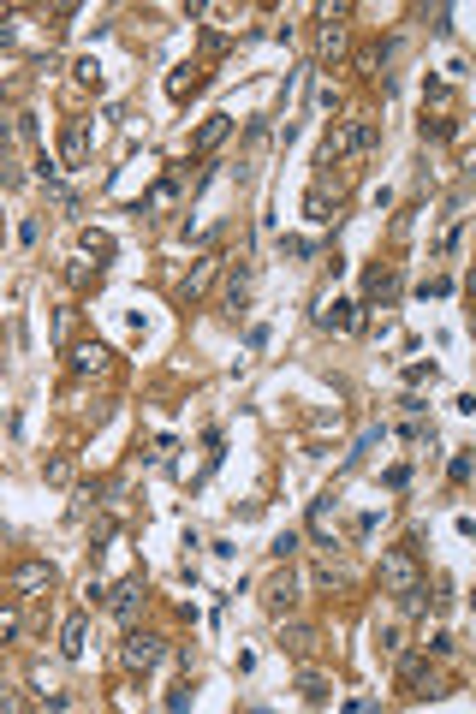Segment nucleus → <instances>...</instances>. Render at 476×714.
<instances>
[{
  "mask_svg": "<svg viewBox=\"0 0 476 714\" xmlns=\"http://www.w3.org/2000/svg\"><path fill=\"white\" fill-rule=\"evenodd\" d=\"M303 214H310L316 227H328V221H333V202H328V185H322V179L310 185V197H303Z\"/></svg>",
  "mask_w": 476,
  "mask_h": 714,
  "instance_id": "obj_18",
  "label": "nucleus"
},
{
  "mask_svg": "<svg viewBox=\"0 0 476 714\" xmlns=\"http://www.w3.org/2000/svg\"><path fill=\"white\" fill-rule=\"evenodd\" d=\"M393 292H399V268H369V280H363V304L393 298Z\"/></svg>",
  "mask_w": 476,
  "mask_h": 714,
  "instance_id": "obj_15",
  "label": "nucleus"
},
{
  "mask_svg": "<svg viewBox=\"0 0 476 714\" xmlns=\"http://www.w3.org/2000/svg\"><path fill=\"white\" fill-rule=\"evenodd\" d=\"M280 649H292V655H310V649H316V631L310 625H298V619H280Z\"/></svg>",
  "mask_w": 476,
  "mask_h": 714,
  "instance_id": "obj_17",
  "label": "nucleus"
},
{
  "mask_svg": "<svg viewBox=\"0 0 476 714\" xmlns=\"http://www.w3.org/2000/svg\"><path fill=\"white\" fill-rule=\"evenodd\" d=\"M13 589H18V596L54 589V566H48V559H18V566H13Z\"/></svg>",
  "mask_w": 476,
  "mask_h": 714,
  "instance_id": "obj_7",
  "label": "nucleus"
},
{
  "mask_svg": "<svg viewBox=\"0 0 476 714\" xmlns=\"http://www.w3.org/2000/svg\"><path fill=\"white\" fill-rule=\"evenodd\" d=\"M107 370H114V352L107 345H96V340L72 345V375H107Z\"/></svg>",
  "mask_w": 476,
  "mask_h": 714,
  "instance_id": "obj_8",
  "label": "nucleus"
},
{
  "mask_svg": "<svg viewBox=\"0 0 476 714\" xmlns=\"http://www.w3.org/2000/svg\"><path fill=\"white\" fill-rule=\"evenodd\" d=\"M161 655H167V643H161L155 631L126 625V643H119V667H126V672H155Z\"/></svg>",
  "mask_w": 476,
  "mask_h": 714,
  "instance_id": "obj_3",
  "label": "nucleus"
},
{
  "mask_svg": "<svg viewBox=\"0 0 476 714\" xmlns=\"http://www.w3.org/2000/svg\"><path fill=\"white\" fill-rule=\"evenodd\" d=\"M316 322H322L328 334H351V328L363 322V304H328V310H322Z\"/></svg>",
  "mask_w": 476,
  "mask_h": 714,
  "instance_id": "obj_13",
  "label": "nucleus"
},
{
  "mask_svg": "<svg viewBox=\"0 0 476 714\" xmlns=\"http://www.w3.org/2000/svg\"><path fill=\"white\" fill-rule=\"evenodd\" d=\"M423 584V566H417V542H399L381 554V589L387 596H411Z\"/></svg>",
  "mask_w": 476,
  "mask_h": 714,
  "instance_id": "obj_1",
  "label": "nucleus"
},
{
  "mask_svg": "<svg viewBox=\"0 0 476 714\" xmlns=\"http://www.w3.org/2000/svg\"><path fill=\"white\" fill-rule=\"evenodd\" d=\"M405 381H411V387H423V381H434V363H411V370H405Z\"/></svg>",
  "mask_w": 476,
  "mask_h": 714,
  "instance_id": "obj_28",
  "label": "nucleus"
},
{
  "mask_svg": "<svg viewBox=\"0 0 476 714\" xmlns=\"http://www.w3.org/2000/svg\"><path fill=\"white\" fill-rule=\"evenodd\" d=\"M119 536V518H96V524H89V548H107Z\"/></svg>",
  "mask_w": 476,
  "mask_h": 714,
  "instance_id": "obj_22",
  "label": "nucleus"
},
{
  "mask_svg": "<svg viewBox=\"0 0 476 714\" xmlns=\"http://www.w3.org/2000/svg\"><path fill=\"white\" fill-rule=\"evenodd\" d=\"M471 471H476V465H471V458H464V453H459V458H453V465H447V476H453V483H471Z\"/></svg>",
  "mask_w": 476,
  "mask_h": 714,
  "instance_id": "obj_27",
  "label": "nucleus"
},
{
  "mask_svg": "<svg viewBox=\"0 0 476 714\" xmlns=\"http://www.w3.org/2000/svg\"><path fill=\"white\" fill-rule=\"evenodd\" d=\"M399 685L411 691V697H441L447 679L429 667V655H399Z\"/></svg>",
  "mask_w": 476,
  "mask_h": 714,
  "instance_id": "obj_4",
  "label": "nucleus"
},
{
  "mask_svg": "<svg viewBox=\"0 0 476 714\" xmlns=\"http://www.w3.org/2000/svg\"><path fill=\"white\" fill-rule=\"evenodd\" d=\"M340 48H346V30L328 24V30H322V54H340Z\"/></svg>",
  "mask_w": 476,
  "mask_h": 714,
  "instance_id": "obj_25",
  "label": "nucleus"
},
{
  "mask_svg": "<svg viewBox=\"0 0 476 714\" xmlns=\"http://www.w3.org/2000/svg\"><path fill=\"white\" fill-rule=\"evenodd\" d=\"M191 89H197V71H191V66H179L173 78H167V96H173V101H185Z\"/></svg>",
  "mask_w": 476,
  "mask_h": 714,
  "instance_id": "obj_21",
  "label": "nucleus"
},
{
  "mask_svg": "<svg viewBox=\"0 0 476 714\" xmlns=\"http://www.w3.org/2000/svg\"><path fill=\"white\" fill-rule=\"evenodd\" d=\"M107 607H114V619H119V625H137V614L149 607L144 578H126V584H114V589H107Z\"/></svg>",
  "mask_w": 476,
  "mask_h": 714,
  "instance_id": "obj_5",
  "label": "nucleus"
},
{
  "mask_svg": "<svg viewBox=\"0 0 476 714\" xmlns=\"http://www.w3.org/2000/svg\"><path fill=\"white\" fill-rule=\"evenodd\" d=\"M453 131H459V126H453V119H447V114H434V119H423V137H434V143H441V137H453Z\"/></svg>",
  "mask_w": 476,
  "mask_h": 714,
  "instance_id": "obj_23",
  "label": "nucleus"
},
{
  "mask_svg": "<svg viewBox=\"0 0 476 714\" xmlns=\"http://www.w3.org/2000/svg\"><path fill=\"white\" fill-rule=\"evenodd\" d=\"M227 137H232V114H215V119H202V126H197L191 149H197V155H209V149H220Z\"/></svg>",
  "mask_w": 476,
  "mask_h": 714,
  "instance_id": "obj_11",
  "label": "nucleus"
},
{
  "mask_svg": "<svg viewBox=\"0 0 476 714\" xmlns=\"http://www.w3.org/2000/svg\"><path fill=\"white\" fill-rule=\"evenodd\" d=\"M459 411H464V417H476V393H464V399H459Z\"/></svg>",
  "mask_w": 476,
  "mask_h": 714,
  "instance_id": "obj_30",
  "label": "nucleus"
},
{
  "mask_svg": "<svg viewBox=\"0 0 476 714\" xmlns=\"http://www.w3.org/2000/svg\"><path fill=\"white\" fill-rule=\"evenodd\" d=\"M78 257H114V239L96 227H84V239H78Z\"/></svg>",
  "mask_w": 476,
  "mask_h": 714,
  "instance_id": "obj_19",
  "label": "nucleus"
},
{
  "mask_svg": "<svg viewBox=\"0 0 476 714\" xmlns=\"http://www.w3.org/2000/svg\"><path fill=\"white\" fill-rule=\"evenodd\" d=\"M84 637H89V619H84V614H72L66 625H60V655L78 661V655H84Z\"/></svg>",
  "mask_w": 476,
  "mask_h": 714,
  "instance_id": "obj_14",
  "label": "nucleus"
},
{
  "mask_svg": "<svg viewBox=\"0 0 476 714\" xmlns=\"http://www.w3.org/2000/svg\"><path fill=\"white\" fill-rule=\"evenodd\" d=\"M471 322H476V304H471Z\"/></svg>",
  "mask_w": 476,
  "mask_h": 714,
  "instance_id": "obj_31",
  "label": "nucleus"
},
{
  "mask_svg": "<svg viewBox=\"0 0 476 714\" xmlns=\"http://www.w3.org/2000/svg\"><path fill=\"white\" fill-rule=\"evenodd\" d=\"M298 691H303V702H328V679L322 672H298Z\"/></svg>",
  "mask_w": 476,
  "mask_h": 714,
  "instance_id": "obj_20",
  "label": "nucleus"
},
{
  "mask_svg": "<svg viewBox=\"0 0 476 714\" xmlns=\"http://www.w3.org/2000/svg\"><path fill=\"white\" fill-rule=\"evenodd\" d=\"M179 197H185V179H179V173H167V179H161V185L149 191L144 202H137V214H167V209H173Z\"/></svg>",
  "mask_w": 476,
  "mask_h": 714,
  "instance_id": "obj_10",
  "label": "nucleus"
},
{
  "mask_svg": "<svg viewBox=\"0 0 476 714\" xmlns=\"http://www.w3.org/2000/svg\"><path fill=\"white\" fill-rule=\"evenodd\" d=\"M381 131L369 126V119H351V126H340L328 143H322V167H340L346 155H363V149H376Z\"/></svg>",
  "mask_w": 476,
  "mask_h": 714,
  "instance_id": "obj_2",
  "label": "nucleus"
},
{
  "mask_svg": "<svg viewBox=\"0 0 476 714\" xmlns=\"http://www.w3.org/2000/svg\"><path fill=\"white\" fill-rule=\"evenodd\" d=\"M72 71H78V84H96V78H101V66H96V60H78Z\"/></svg>",
  "mask_w": 476,
  "mask_h": 714,
  "instance_id": "obj_29",
  "label": "nucleus"
},
{
  "mask_svg": "<svg viewBox=\"0 0 476 714\" xmlns=\"http://www.w3.org/2000/svg\"><path fill=\"white\" fill-rule=\"evenodd\" d=\"M268 554H275V559H292V554H298V530H286V536H275V548H268Z\"/></svg>",
  "mask_w": 476,
  "mask_h": 714,
  "instance_id": "obj_24",
  "label": "nucleus"
},
{
  "mask_svg": "<svg viewBox=\"0 0 476 714\" xmlns=\"http://www.w3.org/2000/svg\"><path fill=\"white\" fill-rule=\"evenodd\" d=\"M280 250H286V257H316V244H310V239H280Z\"/></svg>",
  "mask_w": 476,
  "mask_h": 714,
  "instance_id": "obj_26",
  "label": "nucleus"
},
{
  "mask_svg": "<svg viewBox=\"0 0 476 714\" xmlns=\"http://www.w3.org/2000/svg\"><path fill=\"white\" fill-rule=\"evenodd\" d=\"M262 601H268V614H292V607H298V578H292V571H280Z\"/></svg>",
  "mask_w": 476,
  "mask_h": 714,
  "instance_id": "obj_12",
  "label": "nucleus"
},
{
  "mask_svg": "<svg viewBox=\"0 0 476 714\" xmlns=\"http://www.w3.org/2000/svg\"><path fill=\"white\" fill-rule=\"evenodd\" d=\"M250 274H257V268H250V262H238V268H232V280H227V310L232 315L250 304Z\"/></svg>",
  "mask_w": 476,
  "mask_h": 714,
  "instance_id": "obj_16",
  "label": "nucleus"
},
{
  "mask_svg": "<svg viewBox=\"0 0 476 714\" xmlns=\"http://www.w3.org/2000/svg\"><path fill=\"white\" fill-rule=\"evenodd\" d=\"M220 262H227V257H215V250H209V257H197V262H191V274H185V280H179V304H197L202 292H209V286H215Z\"/></svg>",
  "mask_w": 476,
  "mask_h": 714,
  "instance_id": "obj_6",
  "label": "nucleus"
},
{
  "mask_svg": "<svg viewBox=\"0 0 476 714\" xmlns=\"http://www.w3.org/2000/svg\"><path fill=\"white\" fill-rule=\"evenodd\" d=\"M60 149H66V167H84V161H89V119H66Z\"/></svg>",
  "mask_w": 476,
  "mask_h": 714,
  "instance_id": "obj_9",
  "label": "nucleus"
}]
</instances>
